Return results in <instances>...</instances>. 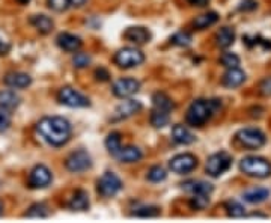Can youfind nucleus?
<instances>
[{
	"label": "nucleus",
	"mask_w": 271,
	"mask_h": 223,
	"mask_svg": "<svg viewBox=\"0 0 271 223\" xmlns=\"http://www.w3.org/2000/svg\"><path fill=\"white\" fill-rule=\"evenodd\" d=\"M184 190L191 193V195H211L214 187L212 184L206 182V181H188L185 184H182Z\"/></svg>",
	"instance_id": "18"
},
{
	"label": "nucleus",
	"mask_w": 271,
	"mask_h": 223,
	"mask_svg": "<svg viewBox=\"0 0 271 223\" xmlns=\"http://www.w3.org/2000/svg\"><path fill=\"white\" fill-rule=\"evenodd\" d=\"M243 174L256 178H267L271 175V163L262 157H246L240 163Z\"/></svg>",
	"instance_id": "3"
},
{
	"label": "nucleus",
	"mask_w": 271,
	"mask_h": 223,
	"mask_svg": "<svg viewBox=\"0 0 271 223\" xmlns=\"http://www.w3.org/2000/svg\"><path fill=\"white\" fill-rule=\"evenodd\" d=\"M167 177V172L161 168V166H154V168H151L149 169V172H148V179L151 181V182H161V181H164Z\"/></svg>",
	"instance_id": "32"
},
{
	"label": "nucleus",
	"mask_w": 271,
	"mask_h": 223,
	"mask_svg": "<svg viewBox=\"0 0 271 223\" xmlns=\"http://www.w3.org/2000/svg\"><path fill=\"white\" fill-rule=\"evenodd\" d=\"M142 109V104L140 101H136V100H127L124 103H121L116 110H114V115H113V119L118 121V119H125V118H130L133 116L134 113Z\"/></svg>",
	"instance_id": "14"
},
{
	"label": "nucleus",
	"mask_w": 271,
	"mask_h": 223,
	"mask_svg": "<svg viewBox=\"0 0 271 223\" xmlns=\"http://www.w3.org/2000/svg\"><path fill=\"white\" fill-rule=\"evenodd\" d=\"M160 214V210L154 205H148V207H140L137 211L133 213V216L137 217H157Z\"/></svg>",
	"instance_id": "33"
},
{
	"label": "nucleus",
	"mask_w": 271,
	"mask_h": 223,
	"mask_svg": "<svg viewBox=\"0 0 271 223\" xmlns=\"http://www.w3.org/2000/svg\"><path fill=\"white\" fill-rule=\"evenodd\" d=\"M209 198L208 195H193V198L190 199V205L195 210H203L205 207H208Z\"/></svg>",
	"instance_id": "36"
},
{
	"label": "nucleus",
	"mask_w": 271,
	"mask_h": 223,
	"mask_svg": "<svg viewBox=\"0 0 271 223\" xmlns=\"http://www.w3.org/2000/svg\"><path fill=\"white\" fill-rule=\"evenodd\" d=\"M18 2H20V3H29L30 0H18Z\"/></svg>",
	"instance_id": "48"
},
{
	"label": "nucleus",
	"mask_w": 271,
	"mask_h": 223,
	"mask_svg": "<svg viewBox=\"0 0 271 223\" xmlns=\"http://www.w3.org/2000/svg\"><path fill=\"white\" fill-rule=\"evenodd\" d=\"M248 217H262V219H267L268 216H265V214H259V213H251Z\"/></svg>",
	"instance_id": "46"
},
{
	"label": "nucleus",
	"mask_w": 271,
	"mask_h": 223,
	"mask_svg": "<svg viewBox=\"0 0 271 223\" xmlns=\"http://www.w3.org/2000/svg\"><path fill=\"white\" fill-rule=\"evenodd\" d=\"M246 80V72L241 71L240 68H227L226 74L223 76V85L226 88H238L244 83Z\"/></svg>",
	"instance_id": "16"
},
{
	"label": "nucleus",
	"mask_w": 271,
	"mask_h": 223,
	"mask_svg": "<svg viewBox=\"0 0 271 223\" xmlns=\"http://www.w3.org/2000/svg\"><path fill=\"white\" fill-rule=\"evenodd\" d=\"M106 148H107V151L112 156H116L119 153V150L122 148L121 146V134L118 133V132H113V133L109 134L106 137Z\"/></svg>",
	"instance_id": "29"
},
{
	"label": "nucleus",
	"mask_w": 271,
	"mask_h": 223,
	"mask_svg": "<svg viewBox=\"0 0 271 223\" xmlns=\"http://www.w3.org/2000/svg\"><path fill=\"white\" fill-rule=\"evenodd\" d=\"M216 41H217V45L222 47V48L230 47V45L234 44V41H235V32H234V29H230V27H222L216 33Z\"/></svg>",
	"instance_id": "24"
},
{
	"label": "nucleus",
	"mask_w": 271,
	"mask_h": 223,
	"mask_svg": "<svg viewBox=\"0 0 271 223\" xmlns=\"http://www.w3.org/2000/svg\"><path fill=\"white\" fill-rule=\"evenodd\" d=\"M68 207L74 211H85L89 208V196L85 190H77L74 193V196L71 198V201L68 203Z\"/></svg>",
	"instance_id": "22"
},
{
	"label": "nucleus",
	"mask_w": 271,
	"mask_h": 223,
	"mask_svg": "<svg viewBox=\"0 0 271 223\" xmlns=\"http://www.w3.org/2000/svg\"><path fill=\"white\" fill-rule=\"evenodd\" d=\"M86 0H71V5L72 6H82Z\"/></svg>",
	"instance_id": "45"
},
{
	"label": "nucleus",
	"mask_w": 271,
	"mask_h": 223,
	"mask_svg": "<svg viewBox=\"0 0 271 223\" xmlns=\"http://www.w3.org/2000/svg\"><path fill=\"white\" fill-rule=\"evenodd\" d=\"M74 67L77 68H86L90 64V58L86 53H75L74 59H72Z\"/></svg>",
	"instance_id": "38"
},
{
	"label": "nucleus",
	"mask_w": 271,
	"mask_h": 223,
	"mask_svg": "<svg viewBox=\"0 0 271 223\" xmlns=\"http://www.w3.org/2000/svg\"><path fill=\"white\" fill-rule=\"evenodd\" d=\"M220 62L226 68H237L240 65V58L235 53H223L220 58Z\"/></svg>",
	"instance_id": "34"
},
{
	"label": "nucleus",
	"mask_w": 271,
	"mask_h": 223,
	"mask_svg": "<svg viewBox=\"0 0 271 223\" xmlns=\"http://www.w3.org/2000/svg\"><path fill=\"white\" fill-rule=\"evenodd\" d=\"M268 196H270V190H268V189H264V187L250 189V190H247V192L243 195L244 201L250 202V203H259V202H264Z\"/></svg>",
	"instance_id": "23"
},
{
	"label": "nucleus",
	"mask_w": 271,
	"mask_h": 223,
	"mask_svg": "<svg viewBox=\"0 0 271 223\" xmlns=\"http://www.w3.org/2000/svg\"><path fill=\"white\" fill-rule=\"evenodd\" d=\"M11 125V118H9V113L3 109H0V132H5L8 130Z\"/></svg>",
	"instance_id": "39"
},
{
	"label": "nucleus",
	"mask_w": 271,
	"mask_h": 223,
	"mask_svg": "<svg viewBox=\"0 0 271 223\" xmlns=\"http://www.w3.org/2000/svg\"><path fill=\"white\" fill-rule=\"evenodd\" d=\"M2 213H3V203L0 201V216H2Z\"/></svg>",
	"instance_id": "47"
},
{
	"label": "nucleus",
	"mask_w": 271,
	"mask_h": 223,
	"mask_svg": "<svg viewBox=\"0 0 271 223\" xmlns=\"http://www.w3.org/2000/svg\"><path fill=\"white\" fill-rule=\"evenodd\" d=\"M256 6H258L256 0H243L241 5H240V9L241 11H253Z\"/></svg>",
	"instance_id": "41"
},
{
	"label": "nucleus",
	"mask_w": 271,
	"mask_h": 223,
	"mask_svg": "<svg viewBox=\"0 0 271 223\" xmlns=\"http://www.w3.org/2000/svg\"><path fill=\"white\" fill-rule=\"evenodd\" d=\"M30 23L41 32V33H50L51 30H53V27H54V23L51 18H48L47 15H33L32 18H30Z\"/></svg>",
	"instance_id": "26"
},
{
	"label": "nucleus",
	"mask_w": 271,
	"mask_h": 223,
	"mask_svg": "<svg viewBox=\"0 0 271 223\" xmlns=\"http://www.w3.org/2000/svg\"><path fill=\"white\" fill-rule=\"evenodd\" d=\"M172 137L180 145H190L196 140L195 134L191 133L188 128H185L184 125H175L172 128Z\"/></svg>",
	"instance_id": "21"
},
{
	"label": "nucleus",
	"mask_w": 271,
	"mask_h": 223,
	"mask_svg": "<svg viewBox=\"0 0 271 223\" xmlns=\"http://www.w3.org/2000/svg\"><path fill=\"white\" fill-rule=\"evenodd\" d=\"M230 164H232V157L229 156L227 153H225V151L216 153L206 161V172L211 177H220L230 168Z\"/></svg>",
	"instance_id": "6"
},
{
	"label": "nucleus",
	"mask_w": 271,
	"mask_h": 223,
	"mask_svg": "<svg viewBox=\"0 0 271 223\" xmlns=\"http://www.w3.org/2000/svg\"><path fill=\"white\" fill-rule=\"evenodd\" d=\"M170 121V116H169V112L164 110H157L154 109L152 115H151V124L156 127V128H163L169 124Z\"/></svg>",
	"instance_id": "28"
},
{
	"label": "nucleus",
	"mask_w": 271,
	"mask_h": 223,
	"mask_svg": "<svg viewBox=\"0 0 271 223\" xmlns=\"http://www.w3.org/2000/svg\"><path fill=\"white\" fill-rule=\"evenodd\" d=\"M32 83V77L24 72H9L5 77V85L12 89H24Z\"/></svg>",
	"instance_id": "15"
},
{
	"label": "nucleus",
	"mask_w": 271,
	"mask_h": 223,
	"mask_svg": "<svg viewBox=\"0 0 271 223\" xmlns=\"http://www.w3.org/2000/svg\"><path fill=\"white\" fill-rule=\"evenodd\" d=\"M225 207H226V210H227L229 217L240 219V217H244V216H246L244 207H243L241 203H238L237 201H227L226 202Z\"/></svg>",
	"instance_id": "31"
},
{
	"label": "nucleus",
	"mask_w": 271,
	"mask_h": 223,
	"mask_svg": "<svg viewBox=\"0 0 271 223\" xmlns=\"http://www.w3.org/2000/svg\"><path fill=\"white\" fill-rule=\"evenodd\" d=\"M56 41H57V45H59L62 50L71 51V53L79 51L80 47H82V40H80L79 36L72 35V33H61Z\"/></svg>",
	"instance_id": "17"
},
{
	"label": "nucleus",
	"mask_w": 271,
	"mask_h": 223,
	"mask_svg": "<svg viewBox=\"0 0 271 223\" xmlns=\"http://www.w3.org/2000/svg\"><path fill=\"white\" fill-rule=\"evenodd\" d=\"M48 6L53 11L62 12V11H67L68 8L71 6V0H48Z\"/></svg>",
	"instance_id": "37"
},
{
	"label": "nucleus",
	"mask_w": 271,
	"mask_h": 223,
	"mask_svg": "<svg viewBox=\"0 0 271 223\" xmlns=\"http://www.w3.org/2000/svg\"><path fill=\"white\" fill-rule=\"evenodd\" d=\"M259 92L265 97H271V77H265L259 83Z\"/></svg>",
	"instance_id": "40"
},
{
	"label": "nucleus",
	"mask_w": 271,
	"mask_h": 223,
	"mask_svg": "<svg viewBox=\"0 0 271 223\" xmlns=\"http://www.w3.org/2000/svg\"><path fill=\"white\" fill-rule=\"evenodd\" d=\"M124 36H125V40H128L130 43L142 45L149 43V40H151V32H149L146 27H142V26H133V27H128V29L125 30Z\"/></svg>",
	"instance_id": "13"
},
{
	"label": "nucleus",
	"mask_w": 271,
	"mask_h": 223,
	"mask_svg": "<svg viewBox=\"0 0 271 223\" xmlns=\"http://www.w3.org/2000/svg\"><path fill=\"white\" fill-rule=\"evenodd\" d=\"M237 140L247 150H259L265 145L267 137L258 128H243L237 133Z\"/></svg>",
	"instance_id": "5"
},
{
	"label": "nucleus",
	"mask_w": 271,
	"mask_h": 223,
	"mask_svg": "<svg viewBox=\"0 0 271 223\" xmlns=\"http://www.w3.org/2000/svg\"><path fill=\"white\" fill-rule=\"evenodd\" d=\"M170 169L175 172V174H188L191 172L193 169H196L198 166V158L193 156V154H188V153H184V154H178L175 156L170 163H169Z\"/></svg>",
	"instance_id": "10"
},
{
	"label": "nucleus",
	"mask_w": 271,
	"mask_h": 223,
	"mask_svg": "<svg viewBox=\"0 0 271 223\" xmlns=\"http://www.w3.org/2000/svg\"><path fill=\"white\" fill-rule=\"evenodd\" d=\"M114 157L121 163H137L142 158V151L137 146H125V148H121Z\"/></svg>",
	"instance_id": "20"
},
{
	"label": "nucleus",
	"mask_w": 271,
	"mask_h": 223,
	"mask_svg": "<svg viewBox=\"0 0 271 223\" xmlns=\"http://www.w3.org/2000/svg\"><path fill=\"white\" fill-rule=\"evenodd\" d=\"M65 166H67V169L69 172L80 174V172L88 171L90 166H92V158H90V156L85 150H79V151H74V153H71L68 156Z\"/></svg>",
	"instance_id": "8"
},
{
	"label": "nucleus",
	"mask_w": 271,
	"mask_h": 223,
	"mask_svg": "<svg viewBox=\"0 0 271 223\" xmlns=\"http://www.w3.org/2000/svg\"><path fill=\"white\" fill-rule=\"evenodd\" d=\"M172 44L180 45V47H188L191 44V36L187 32H178L172 36Z\"/></svg>",
	"instance_id": "35"
},
{
	"label": "nucleus",
	"mask_w": 271,
	"mask_h": 223,
	"mask_svg": "<svg viewBox=\"0 0 271 223\" xmlns=\"http://www.w3.org/2000/svg\"><path fill=\"white\" fill-rule=\"evenodd\" d=\"M20 104V97L14 90H2L0 92V109L12 112Z\"/></svg>",
	"instance_id": "19"
},
{
	"label": "nucleus",
	"mask_w": 271,
	"mask_h": 223,
	"mask_svg": "<svg viewBox=\"0 0 271 223\" xmlns=\"http://www.w3.org/2000/svg\"><path fill=\"white\" fill-rule=\"evenodd\" d=\"M36 130L53 146H64L72 133L69 121L61 116H45L36 124Z\"/></svg>",
	"instance_id": "1"
},
{
	"label": "nucleus",
	"mask_w": 271,
	"mask_h": 223,
	"mask_svg": "<svg viewBox=\"0 0 271 223\" xmlns=\"http://www.w3.org/2000/svg\"><path fill=\"white\" fill-rule=\"evenodd\" d=\"M95 76H96V79L98 80H101V82H106V80H109V72L106 71V69H103V68H100V69H96V72H95Z\"/></svg>",
	"instance_id": "42"
},
{
	"label": "nucleus",
	"mask_w": 271,
	"mask_h": 223,
	"mask_svg": "<svg viewBox=\"0 0 271 223\" xmlns=\"http://www.w3.org/2000/svg\"><path fill=\"white\" fill-rule=\"evenodd\" d=\"M48 216V210L47 205L44 203H35L29 208V211L24 214V217H30V219H44Z\"/></svg>",
	"instance_id": "30"
},
{
	"label": "nucleus",
	"mask_w": 271,
	"mask_h": 223,
	"mask_svg": "<svg viewBox=\"0 0 271 223\" xmlns=\"http://www.w3.org/2000/svg\"><path fill=\"white\" fill-rule=\"evenodd\" d=\"M122 189V181L113 172H104L98 179V192L104 198H112Z\"/></svg>",
	"instance_id": "9"
},
{
	"label": "nucleus",
	"mask_w": 271,
	"mask_h": 223,
	"mask_svg": "<svg viewBox=\"0 0 271 223\" xmlns=\"http://www.w3.org/2000/svg\"><path fill=\"white\" fill-rule=\"evenodd\" d=\"M53 179V175L50 169L44 164H38L32 169L30 177H29V185L32 189H44Z\"/></svg>",
	"instance_id": "11"
},
{
	"label": "nucleus",
	"mask_w": 271,
	"mask_h": 223,
	"mask_svg": "<svg viewBox=\"0 0 271 223\" xmlns=\"http://www.w3.org/2000/svg\"><path fill=\"white\" fill-rule=\"evenodd\" d=\"M152 104H154V109L164 112H170L175 107L173 101H172L166 94H163V92L154 94V97H152Z\"/></svg>",
	"instance_id": "25"
},
{
	"label": "nucleus",
	"mask_w": 271,
	"mask_h": 223,
	"mask_svg": "<svg viewBox=\"0 0 271 223\" xmlns=\"http://www.w3.org/2000/svg\"><path fill=\"white\" fill-rule=\"evenodd\" d=\"M145 54L134 47H124L114 54V64L121 68H133L143 64Z\"/></svg>",
	"instance_id": "4"
},
{
	"label": "nucleus",
	"mask_w": 271,
	"mask_h": 223,
	"mask_svg": "<svg viewBox=\"0 0 271 223\" xmlns=\"http://www.w3.org/2000/svg\"><path fill=\"white\" fill-rule=\"evenodd\" d=\"M140 89V83L136 79H119L113 83V94L119 98H127L134 95Z\"/></svg>",
	"instance_id": "12"
},
{
	"label": "nucleus",
	"mask_w": 271,
	"mask_h": 223,
	"mask_svg": "<svg viewBox=\"0 0 271 223\" xmlns=\"http://www.w3.org/2000/svg\"><path fill=\"white\" fill-rule=\"evenodd\" d=\"M220 106L222 103L219 100H195L187 112V122L191 127H202Z\"/></svg>",
	"instance_id": "2"
},
{
	"label": "nucleus",
	"mask_w": 271,
	"mask_h": 223,
	"mask_svg": "<svg viewBox=\"0 0 271 223\" xmlns=\"http://www.w3.org/2000/svg\"><path fill=\"white\" fill-rule=\"evenodd\" d=\"M187 2H190L195 6H206L209 0H187Z\"/></svg>",
	"instance_id": "44"
},
{
	"label": "nucleus",
	"mask_w": 271,
	"mask_h": 223,
	"mask_svg": "<svg viewBox=\"0 0 271 223\" xmlns=\"http://www.w3.org/2000/svg\"><path fill=\"white\" fill-rule=\"evenodd\" d=\"M217 20H219L217 12H206V14H202V15L196 17L195 22H193V26H195V29H198V30H203V29L212 26L214 23H217Z\"/></svg>",
	"instance_id": "27"
},
{
	"label": "nucleus",
	"mask_w": 271,
	"mask_h": 223,
	"mask_svg": "<svg viewBox=\"0 0 271 223\" xmlns=\"http://www.w3.org/2000/svg\"><path fill=\"white\" fill-rule=\"evenodd\" d=\"M8 51H9V44L5 43V41L0 38V56H2V54H6Z\"/></svg>",
	"instance_id": "43"
},
{
	"label": "nucleus",
	"mask_w": 271,
	"mask_h": 223,
	"mask_svg": "<svg viewBox=\"0 0 271 223\" xmlns=\"http://www.w3.org/2000/svg\"><path fill=\"white\" fill-rule=\"evenodd\" d=\"M57 100L61 104L68 106V107H88L90 104L89 98L80 94L79 90L72 88H62L57 94Z\"/></svg>",
	"instance_id": "7"
}]
</instances>
